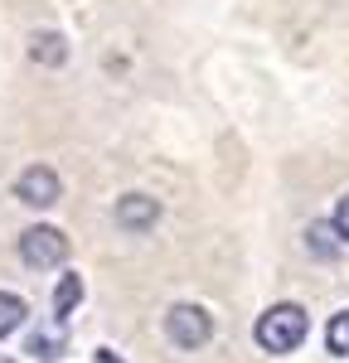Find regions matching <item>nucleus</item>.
Instances as JSON below:
<instances>
[{
	"label": "nucleus",
	"mask_w": 349,
	"mask_h": 363,
	"mask_svg": "<svg viewBox=\"0 0 349 363\" xmlns=\"http://www.w3.org/2000/svg\"><path fill=\"white\" fill-rule=\"evenodd\" d=\"M311 330V320H306V310L296 306V301H282V306L262 310L257 325H253V339H257L267 354H291L301 339Z\"/></svg>",
	"instance_id": "f257e3e1"
},
{
	"label": "nucleus",
	"mask_w": 349,
	"mask_h": 363,
	"mask_svg": "<svg viewBox=\"0 0 349 363\" xmlns=\"http://www.w3.org/2000/svg\"><path fill=\"white\" fill-rule=\"evenodd\" d=\"M165 335H170L174 349H204V344L214 339V315H209L204 306L179 301V306L165 310Z\"/></svg>",
	"instance_id": "f03ea898"
},
{
	"label": "nucleus",
	"mask_w": 349,
	"mask_h": 363,
	"mask_svg": "<svg viewBox=\"0 0 349 363\" xmlns=\"http://www.w3.org/2000/svg\"><path fill=\"white\" fill-rule=\"evenodd\" d=\"M68 257V238L58 233V228L49 223H34L20 233V262L25 267H34V272H49V267H58Z\"/></svg>",
	"instance_id": "7ed1b4c3"
},
{
	"label": "nucleus",
	"mask_w": 349,
	"mask_h": 363,
	"mask_svg": "<svg viewBox=\"0 0 349 363\" xmlns=\"http://www.w3.org/2000/svg\"><path fill=\"white\" fill-rule=\"evenodd\" d=\"M58 174L49 165H29L20 169V179H15V199L20 203H29V208H49V203H58Z\"/></svg>",
	"instance_id": "20e7f679"
},
{
	"label": "nucleus",
	"mask_w": 349,
	"mask_h": 363,
	"mask_svg": "<svg viewBox=\"0 0 349 363\" xmlns=\"http://www.w3.org/2000/svg\"><path fill=\"white\" fill-rule=\"evenodd\" d=\"M155 218H160V203L150 194H121L116 199V223L126 228V233H145Z\"/></svg>",
	"instance_id": "39448f33"
},
{
	"label": "nucleus",
	"mask_w": 349,
	"mask_h": 363,
	"mask_svg": "<svg viewBox=\"0 0 349 363\" xmlns=\"http://www.w3.org/2000/svg\"><path fill=\"white\" fill-rule=\"evenodd\" d=\"M29 58L44 63V68H58V63L68 58V39H63L58 29H39V34L29 39Z\"/></svg>",
	"instance_id": "423d86ee"
},
{
	"label": "nucleus",
	"mask_w": 349,
	"mask_h": 363,
	"mask_svg": "<svg viewBox=\"0 0 349 363\" xmlns=\"http://www.w3.org/2000/svg\"><path fill=\"white\" fill-rule=\"evenodd\" d=\"M78 301H83V277H78V272L58 277V286H54V315H58V325L78 310Z\"/></svg>",
	"instance_id": "0eeeda50"
},
{
	"label": "nucleus",
	"mask_w": 349,
	"mask_h": 363,
	"mask_svg": "<svg viewBox=\"0 0 349 363\" xmlns=\"http://www.w3.org/2000/svg\"><path fill=\"white\" fill-rule=\"evenodd\" d=\"M306 247L316 252L320 262H335L340 257V233H335V223H311L306 228Z\"/></svg>",
	"instance_id": "6e6552de"
},
{
	"label": "nucleus",
	"mask_w": 349,
	"mask_h": 363,
	"mask_svg": "<svg viewBox=\"0 0 349 363\" xmlns=\"http://www.w3.org/2000/svg\"><path fill=\"white\" fill-rule=\"evenodd\" d=\"M25 320H29V306L20 301V296L0 291V339H5V335H15V330H20Z\"/></svg>",
	"instance_id": "1a4fd4ad"
},
{
	"label": "nucleus",
	"mask_w": 349,
	"mask_h": 363,
	"mask_svg": "<svg viewBox=\"0 0 349 363\" xmlns=\"http://www.w3.org/2000/svg\"><path fill=\"white\" fill-rule=\"evenodd\" d=\"M325 349H330L335 359H345V354H349V310L330 315V325H325Z\"/></svg>",
	"instance_id": "9d476101"
},
{
	"label": "nucleus",
	"mask_w": 349,
	"mask_h": 363,
	"mask_svg": "<svg viewBox=\"0 0 349 363\" xmlns=\"http://www.w3.org/2000/svg\"><path fill=\"white\" fill-rule=\"evenodd\" d=\"M29 354L34 359H58V339L54 335H29Z\"/></svg>",
	"instance_id": "9b49d317"
},
{
	"label": "nucleus",
	"mask_w": 349,
	"mask_h": 363,
	"mask_svg": "<svg viewBox=\"0 0 349 363\" xmlns=\"http://www.w3.org/2000/svg\"><path fill=\"white\" fill-rule=\"evenodd\" d=\"M330 223H335V233H340V242H349V194L335 203V218H330Z\"/></svg>",
	"instance_id": "f8f14e48"
},
{
	"label": "nucleus",
	"mask_w": 349,
	"mask_h": 363,
	"mask_svg": "<svg viewBox=\"0 0 349 363\" xmlns=\"http://www.w3.org/2000/svg\"><path fill=\"white\" fill-rule=\"evenodd\" d=\"M97 363H121V354H112V349H97Z\"/></svg>",
	"instance_id": "ddd939ff"
},
{
	"label": "nucleus",
	"mask_w": 349,
	"mask_h": 363,
	"mask_svg": "<svg viewBox=\"0 0 349 363\" xmlns=\"http://www.w3.org/2000/svg\"><path fill=\"white\" fill-rule=\"evenodd\" d=\"M0 363H15V359H0Z\"/></svg>",
	"instance_id": "4468645a"
}]
</instances>
